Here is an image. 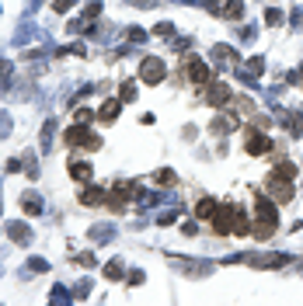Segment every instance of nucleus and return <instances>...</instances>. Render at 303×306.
<instances>
[{
	"mask_svg": "<svg viewBox=\"0 0 303 306\" xmlns=\"http://www.w3.org/2000/svg\"><path fill=\"white\" fill-rule=\"evenodd\" d=\"M161 59H146V63H143V80H150V84H157V80H161Z\"/></svg>",
	"mask_w": 303,
	"mask_h": 306,
	"instance_id": "obj_1",
	"label": "nucleus"
},
{
	"mask_svg": "<svg viewBox=\"0 0 303 306\" xmlns=\"http://www.w3.org/2000/svg\"><path fill=\"white\" fill-rule=\"evenodd\" d=\"M195 212H199V216H213V202H209V198H202Z\"/></svg>",
	"mask_w": 303,
	"mask_h": 306,
	"instance_id": "obj_2",
	"label": "nucleus"
}]
</instances>
